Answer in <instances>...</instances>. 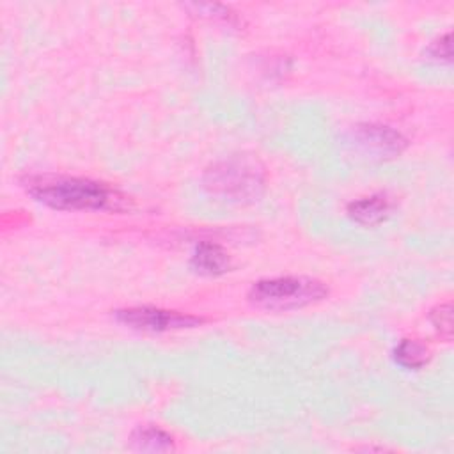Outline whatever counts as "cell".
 I'll return each mask as SVG.
<instances>
[{
    "label": "cell",
    "mask_w": 454,
    "mask_h": 454,
    "mask_svg": "<svg viewBox=\"0 0 454 454\" xmlns=\"http://www.w3.org/2000/svg\"><path fill=\"white\" fill-rule=\"evenodd\" d=\"M23 186L37 202L60 211H103L124 207V197L117 190L89 177L37 174L25 177Z\"/></svg>",
    "instance_id": "6da1fadb"
},
{
    "label": "cell",
    "mask_w": 454,
    "mask_h": 454,
    "mask_svg": "<svg viewBox=\"0 0 454 454\" xmlns=\"http://www.w3.org/2000/svg\"><path fill=\"white\" fill-rule=\"evenodd\" d=\"M206 188L218 197L247 202L261 195L264 188V172L257 160L229 158L215 163L204 176Z\"/></svg>",
    "instance_id": "3957f363"
},
{
    "label": "cell",
    "mask_w": 454,
    "mask_h": 454,
    "mask_svg": "<svg viewBox=\"0 0 454 454\" xmlns=\"http://www.w3.org/2000/svg\"><path fill=\"white\" fill-rule=\"evenodd\" d=\"M427 55L429 59L434 60H443V62H450L452 57V50H450V34L442 35L440 39L433 41L427 48Z\"/></svg>",
    "instance_id": "8fae6325"
},
{
    "label": "cell",
    "mask_w": 454,
    "mask_h": 454,
    "mask_svg": "<svg viewBox=\"0 0 454 454\" xmlns=\"http://www.w3.org/2000/svg\"><path fill=\"white\" fill-rule=\"evenodd\" d=\"M429 321L433 323L436 332L449 340L452 337V305H450V301L440 303L434 309H431Z\"/></svg>",
    "instance_id": "30bf717a"
},
{
    "label": "cell",
    "mask_w": 454,
    "mask_h": 454,
    "mask_svg": "<svg viewBox=\"0 0 454 454\" xmlns=\"http://www.w3.org/2000/svg\"><path fill=\"white\" fill-rule=\"evenodd\" d=\"M394 204L387 193H372L369 197L356 199L349 202L348 213L349 216L362 225H378L385 222L392 215Z\"/></svg>",
    "instance_id": "8992f818"
},
{
    "label": "cell",
    "mask_w": 454,
    "mask_h": 454,
    "mask_svg": "<svg viewBox=\"0 0 454 454\" xmlns=\"http://www.w3.org/2000/svg\"><path fill=\"white\" fill-rule=\"evenodd\" d=\"M394 360L404 369L417 371L422 369L429 362V351L424 344L413 339H403L394 348Z\"/></svg>",
    "instance_id": "9c48e42d"
},
{
    "label": "cell",
    "mask_w": 454,
    "mask_h": 454,
    "mask_svg": "<svg viewBox=\"0 0 454 454\" xmlns=\"http://www.w3.org/2000/svg\"><path fill=\"white\" fill-rule=\"evenodd\" d=\"M353 144L364 154L385 160L399 154L406 147V138L388 126L360 124L353 129Z\"/></svg>",
    "instance_id": "5b68a950"
},
{
    "label": "cell",
    "mask_w": 454,
    "mask_h": 454,
    "mask_svg": "<svg viewBox=\"0 0 454 454\" xmlns=\"http://www.w3.org/2000/svg\"><path fill=\"white\" fill-rule=\"evenodd\" d=\"M328 296L325 282L310 277H275L257 280L248 291V301L257 309L286 312L317 303Z\"/></svg>",
    "instance_id": "7a4b0ae2"
},
{
    "label": "cell",
    "mask_w": 454,
    "mask_h": 454,
    "mask_svg": "<svg viewBox=\"0 0 454 454\" xmlns=\"http://www.w3.org/2000/svg\"><path fill=\"white\" fill-rule=\"evenodd\" d=\"M115 319L128 328H133L138 332H151V333L193 328L204 321L202 317H197L192 314L158 309V307H147V305L119 309L115 310Z\"/></svg>",
    "instance_id": "277c9868"
},
{
    "label": "cell",
    "mask_w": 454,
    "mask_h": 454,
    "mask_svg": "<svg viewBox=\"0 0 454 454\" xmlns=\"http://www.w3.org/2000/svg\"><path fill=\"white\" fill-rule=\"evenodd\" d=\"M131 443L137 450H147V452H163V450H170L174 449V442L172 436L156 427V426H144V427H137L131 433Z\"/></svg>",
    "instance_id": "ba28073f"
},
{
    "label": "cell",
    "mask_w": 454,
    "mask_h": 454,
    "mask_svg": "<svg viewBox=\"0 0 454 454\" xmlns=\"http://www.w3.org/2000/svg\"><path fill=\"white\" fill-rule=\"evenodd\" d=\"M190 266L207 277H218L229 271L231 268V257L227 250H223L218 243L213 241H200L197 243L193 255L190 259Z\"/></svg>",
    "instance_id": "52a82bcc"
}]
</instances>
